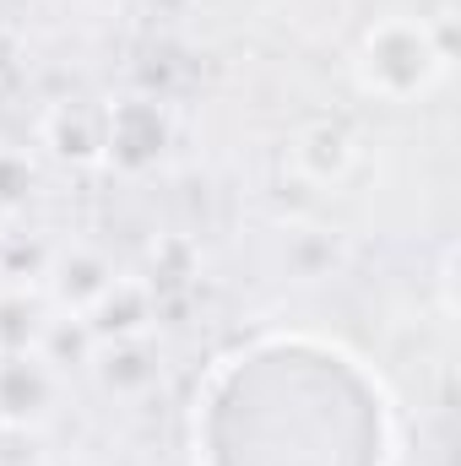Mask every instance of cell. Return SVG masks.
<instances>
[{
  "instance_id": "obj_1",
  "label": "cell",
  "mask_w": 461,
  "mask_h": 466,
  "mask_svg": "<svg viewBox=\"0 0 461 466\" xmlns=\"http://www.w3.org/2000/svg\"><path fill=\"white\" fill-rule=\"evenodd\" d=\"M435 66H440V55L429 49L424 27H413V22H385V27H374L369 44H364L369 87H380V93H391V98L418 93Z\"/></svg>"
},
{
  "instance_id": "obj_2",
  "label": "cell",
  "mask_w": 461,
  "mask_h": 466,
  "mask_svg": "<svg viewBox=\"0 0 461 466\" xmlns=\"http://www.w3.org/2000/svg\"><path fill=\"white\" fill-rule=\"evenodd\" d=\"M49 401V369L44 358L5 352L0 358V418H33Z\"/></svg>"
},
{
  "instance_id": "obj_3",
  "label": "cell",
  "mask_w": 461,
  "mask_h": 466,
  "mask_svg": "<svg viewBox=\"0 0 461 466\" xmlns=\"http://www.w3.org/2000/svg\"><path fill=\"white\" fill-rule=\"evenodd\" d=\"M87 315H93V331L98 337H115V342H130L141 326H147V288H136V282H109L93 304H87Z\"/></svg>"
},
{
  "instance_id": "obj_4",
  "label": "cell",
  "mask_w": 461,
  "mask_h": 466,
  "mask_svg": "<svg viewBox=\"0 0 461 466\" xmlns=\"http://www.w3.org/2000/svg\"><path fill=\"white\" fill-rule=\"evenodd\" d=\"M158 147H163V119H158L152 104H125L109 119V152H115L125 168H141Z\"/></svg>"
},
{
  "instance_id": "obj_5",
  "label": "cell",
  "mask_w": 461,
  "mask_h": 466,
  "mask_svg": "<svg viewBox=\"0 0 461 466\" xmlns=\"http://www.w3.org/2000/svg\"><path fill=\"white\" fill-rule=\"evenodd\" d=\"M347 163H353V141H347L343 125H315V130H304L299 136V168L310 174V179H337Z\"/></svg>"
},
{
  "instance_id": "obj_6",
  "label": "cell",
  "mask_w": 461,
  "mask_h": 466,
  "mask_svg": "<svg viewBox=\"0 0 461 466\" xmlns=\"http://www.w3.org/2000/svg\"><path fill=\"white\" fill-rule=\"evenodd\" d=\"M115 282V271L104 266V260H93V255H77V260H66V277H60V293L77 304V309H87L104 288Z\"/></svg>"
},
{
  "instance_id": "obj_7",
  "label": "cell",
  "mask_w": 461,
  "mask_h": 466,
  "mask_svg": "<svg viewBox=\"0 0 461 466\" xmlns=\"http://www.w3.org/2000/svg\"><path fill=\"white\" fill-rule=\"evenodd\" d=\"M49 141H55L66 157H77V163H82V157H98V147H104V141L93 136V125L82 115H71V109H60V115L49 119Z\"/></svg>"
},
{
  "instance_id": "obj_8",
  "label": "cell",
  "mask_w": 461,
  "mask_h": 466,
  "mask_svg": "<svg viewBox=\"0 0 461 466\" xmlns=\"http://www.w3.org/2000/svg\"><path fill=\"white\" fill-rule=\"evenodd\" d=\"M104 380H109L115 390H136V385H147V380H152V363H147V352H136L130 342H119V348L109 352Z\"/></svg>"
},
{
  "instance_id": "obj_9",
  "label": "cell",
  "mask_w": 461,
  "mask_h": 466,
  "mask_svg": "<svg viewBox=\"0 0 461 466\" xmlns=\"http://www.w3.org/2000/svg\"><path fill=\"white\" fill-rule=\"evenodd\" d=\"M33 185V168L22 163V157H11V152H0V207H11V201H22V190Z\"/></svg>"
}]
</instances>
